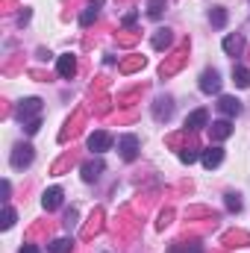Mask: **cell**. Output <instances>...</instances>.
<instances>
[{
	"mask_svg": "<svg viewBox=\"0 0 250 253\" xmlns=\"http://www.w3.org/2000/svg\"><path fill=\"white\" fill-rule=\"evenodd\" d=\"M33 159H36V150H33V144H18V147L12 150V156H9V162H12V168H15V171H24V168H30V165H33Z\"/></svg>",
	"mask_w": 250,
	"mask_h": 253,
	"instance_id": "cell-1",
	"label": "cell"
},
{
	"mask_svg": "<svg viewBox=\"0 0 250 253\" xmlns=\"http://www.w3.org/2000/svg\"><path fill=\"white\" fill-rule=\"evenodd\" d=\"M112 141H115V138H112L106 129H94V132L88 135V150L100 156V153H106V150L112 147Z\"/></svg>",
	"mask_w": 250,
	"mask_h": 253,
	"instance_id": "cell-2",
	"label": "cell"
},
{
	"mask_svg": "<svg viewBox=\"0 0 250 253\" xmlns=\"http://www.w3.org/2000/svg\"><path fill=\"white\" fill-rule=\"evenodd\" d=\"M200 91H203V94H218V91H221V74H218L215 68H206V71L200 74Z\"/></svg>",
	"mask_w": 250,
	"mask_h": 253,
	"instance_id": "cell-3",
	"label": "cell"
},
{
	"mask_svg": "<svg viewBox=\"0 0 250 253\" xmlns=\"http://www.w3.org/2000/svg\"><path fill=\"white\" fill-rule=\"evenodd\" d=\"M118 150H121V159H124V162L138 159V138H135L132 132L121 135V138H118Z\"/></svg>",
	"mask_w": 250,
	"mask_h": 253,
	"instance_id": "cell-4",
	"label": "cell"
},
{
	"mask_svg": "<svg viewBox=\"0 0 250 253\" xmlns=\"http://www.w3.org/2000/svg\"><path fill=\"white\" fill-rule=\"evenodd\" d=\"M39 112H42V100H39V97H27V100L18 103V118H21L24 124L33 121V118H39Z\"/></svg>",
	"mask_w": 250,
	"mask_h": 253,
	"instance_id": "cell-5",
	"label": "cell"
},
{
	"mask_svg": "<svg viewBox=\"0 0 250 253\" xmlns=\"http://www.w3.org/2000/svg\"><path fill=\"white\" fill-rule=\"evenodd\" d=\"M200 162H203V168H206V171L218 168V165L224 162V147H218V144H209V147L200 153Z\"/></svg>",
	"mask_w": 250,
	"mask_h": 253,
	"instance_id": "cell-6",
	"label": "cell"
},
{
	"mask_svg": "<svg viewBox=\"0 0 250 253\" xmlns=\"http://www.w3.org/2000/svg\"><path fill=\"white\" fill-rule=\"evenodd\" d=\"M56 71H59L62 80H74V74H77V56L74 53H62L56 59Z\"/></svg>",
	"mask_w": 250,
	"mask_h": 253,
	"instance_id": "cell-7",
	"label": "cell"
},
{
	"mask_svg": "<svg viewBox=\"0 0 250 253\" xmlns=\"http://www.w3.org/2000/svg\"><path fill=\"white\" fill-rule=\"evenodd\" d=\"M62 189H59V186H53V189H47L44 191V194H42V206H44V209H47V212H53V209H59V206H62Z\"/></svg>",
	"mask_w": 250,
	"mask_h": 253,
	"instance_id": "cell-8",
	"label": "cell"
},
{
	"mask_svg": "<svg viewBox=\"0 0 250 253\" xmlns=\"http://www.w3.org/2000/svg\"><path fill=\"white\" fill-rule=\"evenodd\" d=\"M203 126H209V112H206V109H194L186 118V129L197 132V129H203Z\"/></svg>",
	"mask_w": 250,
	"mask_h": 253,
	"instance_id": "cell-9",
	"label": "cell"
},
{
	"mask_svg": "<svg viewBox=\"0 0 250 253\" xmlns=\"http://www.w3.org/2000/svg\"><path fill=\"white\" fill-rule=\"evenodd\" d=\"M218 109H221L227 118H236V115H242V100H236V97L224 94V97L218 100Z\"/></svg>",
	"mask_w": 250,
	"mask_h": 253,
	"instance_id": "cell-10",
	"label": "cell"
},
{
	"mask_svg": "<svg viewBox=\"0 0 250 253\" xmlns=\"http://www.w3.org/2000/svg\"><path fill=\"white\" fill-rule=\"evenodd\" d=\"M209 132H212V138H215V141H224V138H230V135H233V124H230V118L212 121V126H209Z\"/></svg>",
	"mask_w": 250,
	"mask_h": 253,
	"instance_id": "cell-11",
	"label": "cell"
},
{
	"mask_svg": "<svg viewBox=\"0 0 250 253\" xmlns=\"http://www.w3.org/2000/svg\"><path fill=\"white\" fill-rule=\"evenodd\" d=\"M100 174H103V162H100V159H88V162L83 165V180H85V183H94Z\"/></svg>",
	"mask_w": 250,
	"mask_h": 253,
	"instance_id": "cell-12",
	"label": "cell"
},
{
	"mask_svg": "<svg viewBox=\"0 0 250 253\" xmlns=\"http://www.w3.org/2000/svg\"><path fill=\"white\" fill-rule=\"evenodd\" d=\"M242 50H245V39H242V36H227V39H224V53L239 56Z\"/></svg>",
	"mask_w": 250,
	"mask_h": 253,
	"instance_id": "cell-13",
	"label": "cell"
},
{
	"mask_svg": "<svg viewBox=\"0 0 250 253\" xmlns=\"http://www.w3.org/2000/svg\"><path fill=\"white\" fill-rule=\"evenodd\" d=\"M233 83L239 88H250V71L242 68V65H233Z\"/></svg>",
	"mask_w": 250,
	"mask_h": 253,
	"instance_id": "cell-14",
	"label": "cell"
},
{
	"mask_svg": "<svg viewBox=\"0 0 250 253\" xmlns=\"http://www.w3.org/2000/svg\"><path fill=\"white\" fill-rule=\"evenodd\" d=\"M100 6H103V0H91V6H88V9H85L83 15H80V24H83V27H88V24H91V21L97 18Z\"/></svg>",
	"mask_w": 250,
	"mask_h": 253,
	"instance_id": "cell-15",
	"label": "cell"
},
{
	"mask_svg": "<svg viewBox=\"0 0 250 253\" xmlns=\"http://www.w3.org/2000/svg\"><path fill=\"white\" fill-rule=\"evenodd\" d=\"M168 44H171V30H156L153 33V47L156 50H165Z\"/></svg>",
	"mask_w": 250,
	"mask_h": 253,
	"instance_id": "cell-16",
	"label": "cell"
},
{
	"mask_svg": "<svg viewBox=\"0 0 250 253\" xmlns=\"http://www.w3.org/2000/svg\"><path fill=\"white\" fill-rule=\"evenodd\" d=\"M209 21L221 30V27H227V9H221V6H215L212 12H209Z\"/></svg>",
	"mask_w": 250,
	"mask_h": 253,
	"instance_id": "cell-17",
	"label": "cell"
},
{
	"mask_svg": "<svg viewBox=\"0 0 250 253\" xmlns=\"http://www.w3.org/2000/svg\"><path fill=\"white\" fill-rule=\"evenodd\" d=\"M71 248H74V242H71V239H56V242H50L47 253H71Z\"/></svg>",
	"mask_w": 250,
	"mask_h": 253,
	"instance_id": "cell-18",
	"label": "cell"
},
{
	"mask_svg": "<svg viewBox=\"0 0 250 253\" xmlns=\"http://www.w3.org/2000/svg\"><path fill=\"white\" fill-rule=\"evenodd\" d=\"M156 103H159V106H156V118H159V121H162V118L168 121V118H171V112H174V106H171V100L165 97V100H156Z\"/></svg>",
	"mask_w": 250,
	"mask_h": 253,
	"instance_id": "cell-19",
	"label": "cell"
},
{
	"mask_svg": "<svg viewBox=\"0 0 250 253\" xmlns=\"http://www.w3.org/2000/svg\"><path fill=\"white\" fill-rule=\"evenodd\" d=\"M15 218H18V215H15V209H12V206H6V209H3V215H0V227H3V230H9V227L15 224Z\"/></svg>",
	"mask_w": 250,
	"mask_h": 253,
	"instance_id": "cell-20",
	"label": "cell"
},
{
	"mask_svg": "<svg viewBox=\"0 0 250 253\" xmlns=\"http://www.w3.org/2000/svg\"><path fill=\"white\" fill-rule=\"evenodd\" d=\"M227 209H230V212H242V197H239L236 191L227 194Z\"/></svg>",
	"mask_w": 250,
	"mask_h": 253,
	"instance_id": "cell-21",
	"label": "cell"
},
{
	"mask_svg": "<svg viewBox=\"0 0 250 253\" xmlns=\"http://www.w3.org/2000/svg\"><path fill=\"white\" fill-rule=\"evenodd\" d=\"M162 9H165V0H150V3H147V15H150V18H159Z\"/></svg>",
	"mask_w": 250,
	"mask_h": 253,
	"instance_id": "cell-22",
	"label": "cell"
},
{
	"mask_svg": "<svg viewBox=\"0 0 250 253\" xmlns=\"http://www.w3.org/2000/svg\"><path fill=\"white\" fill-rule=\"evenodd\" d=\"M197 159H200L197 150H180V162H183V165H191V162H197Z\"/></svg>",
	"mask_w": 250,
	"mask_h": 253,
	"instance_id": "cell-23",
	"label": "cell"
},
{
	"mask_svg": "<svg viewBox=\"0 0 250 253\" xmlns=\"http://www.w3.org/2000/svg\"><path fill=\"white\" fill-rule=\"evenodd\" d=\"M39 129H42V121H39V118H33V121H27V132H30V135H36Z\"/></svg>",
	"mask_w": 250,
	"mask_h": 253,
	"instance_id": "cell-24",
	"label": "cell"
},
{
	"mask_svg": "<svg viewBox=\"0 0 250 253\" xmlns=\"http://www.w3.org/2000/svg\"><path fill=\"white\" fill-rule=\"evenodd\" d=\"M135 18H138L135 12H126V15H124V21H121V24H124V27H132V24H135Z\"/></svg>",
	"mask_w": 250,
	"mask_h": 253,
	"instance_id": "cell-25",
	"label": "cell"
},
{
	"mask_svg": "<svg viewBox=\"0 0 250 253\" xmlns=\"http://www.w3.org/2000/svg\"><path fill=\"white\" fill-rule=\"evenodd\" d=\"M0 191H3V200H9V191H12L9 180H3V183H0Z\"/></svg>",
	"mask_w": 250,
	"mask_h": 253,
	"instance_id": "cell-26",
	"label": "cell"
},
{
	"mask_svg": "<svg viewBox=\"0 0 250 253\" xmlns=\"http://www.w3.org/2000/svg\"><path fill=\"white\" fill-rule=\"evenodd\" d=\"M27 21H30V9H24V12H21V15H18V24H21V27H24V24H27Z\"/></svg>",
	"mask_w": 250,
	"mask_h": 253,
	"instance_id": "cell-27",
	"label": "cell"
},
{
	"mask_svg": "<svg viewBox=\"0 0 250 253\" xmlns=\"http://www.w3.org/2000/svg\"><path fill=\"white\" fill-rule=\"evenodd\" d=\"M21 253H42V251H39L36 245H24V248H21Z\"/></svg>",
	"mask_w": 250,
	"mask_h": 253,
	"instance_id": "cell-28",
	"label": "cell"
}]
</instances>
